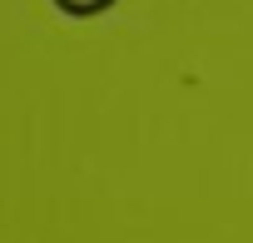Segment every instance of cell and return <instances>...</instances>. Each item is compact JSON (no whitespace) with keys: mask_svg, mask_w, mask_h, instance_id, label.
Instances as JSON below:
<instances>
[{"mask_svg":"<svg viewBox=\"0 0 253 243\" xmlns=\"http://www.w3.org/2000/svg\"><path fill=\"white\" fill-rule=\"evenodd\" d=\"M55 5L65 10V15H75V20H84V15H104L114 0H55Z\"/></svg>","mask_w":253,"mask_h":243,"instance_id":"cell-1","label":"cell"}]
</instances>
